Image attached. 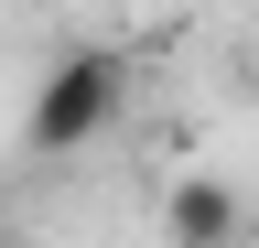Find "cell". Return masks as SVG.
<instances>
[{"label": "cell", "mask_w": 259, "mask_h": 248, "mask_svg": "<svg viewBox=\"0 0 259 248\" xmlns=\"http://www.w3.org/2000/svg\"><path fill=\"white\" fill-rule=\"evenodd\" d=\"M119 108H130V54L119 43H76V54L44 65V86H32V108H22V140L44 151V162H76L87 140H108Z\"/></svg>", "instance_id": "obj_1"}, {"label": "cell", "mask_w": 259, "mask_h": 248, "mask_svg": "<svg viewBox=\"0 0 259 248\" xmlns=\"http://www.w3.org/2000/svg\"><path fill=\"white\" fill-rule=\"evenodd\" d=\"M162 237L173 248H238L248 237V194L227 173H184L173 194H162Z\"/></svg>", "instance_id": "obj_2"}, {"label": "cell", "mask_w": 259, "mask_h": 248, "mask_svg": "<svg viewBox=\"0 0 259 248\" xmlns=\"http://www.w3.org/2000/svg\"><path fill=\"white\" fill-rule=\"evenodd\" d=\"M0 248H22V216H11V205H0Z\"/></svg>", "instance_id": "obj_3"}, {"label": "cell", "mask_w": 259, "mask_h": 248, "mask_svg": "<svg viewBox=\"0 0 259 248\" xmlns=\"http://www.w3.org/2000/svg\"><path fill=\"white\" fill-rule=\"evenodd\" d=\"M248 237H259V205H248Z\"/></svg>", "instance_id": "obj_4"}]
</instances>
